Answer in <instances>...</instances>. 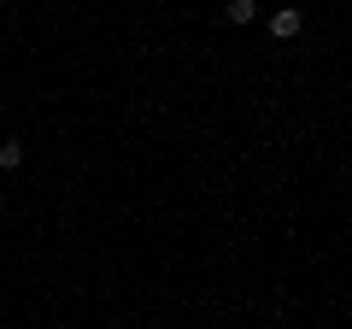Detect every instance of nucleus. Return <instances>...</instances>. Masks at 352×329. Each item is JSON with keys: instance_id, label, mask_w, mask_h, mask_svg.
Wrapping results in <instances>:
<instances>
[{"instance_id": "3", "label": "nucleus", "mask_w": 352, "mask_h": 329, "mask_svg": "<svg viewBox=\"0 0 352 329\" xmlns=\"http://www.w3.org/2000/svg\"><path fill=\"white\" fill-rule=\"evenodd\" d=\"M0 164L18 171V164H24V141H0Z\"/></svg>"}, {"instance_id": "1", "label": "nucleus", "mask_w": 352, "mask_h": 329, "mask_svg": "<svg viewBox=\"0 0 352 329\" xmlns=\"http://www.w3.org/2000/svg\"><path fill=\"white\" fill-rule=\"evenodd\" d=\"M300 30H305V12H300V6H282V12H270V36H276V41H294Z\"/></svg>"}, {"instance_id": "2", "label": "nucleus", "mask_w": 352, "mask_h": 329, "mask_svg": "<svg viewBox=\"0 0 352 329\" xmlns=\"http://www.w3.org/2000/svg\"><path fill=\"white\" fill-rule=\"evenodd\" d=\"M223 18H229V24H252V18H258V0H229Z\"/></svg>"}]
</instances>
